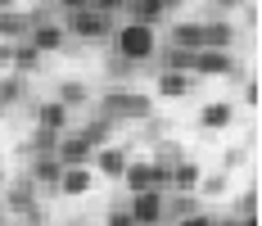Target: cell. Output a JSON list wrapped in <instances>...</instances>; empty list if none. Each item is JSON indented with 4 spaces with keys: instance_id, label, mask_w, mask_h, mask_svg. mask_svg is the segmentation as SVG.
<instances>
[{
    "instance_id": "obj_1",
    "label": "cell",
    "mask_w": 262,
    "mask_h": 226,
    "mask_svg": "<svg viewBox=\"0 0 262 226\" xmlns=\"http://www.w3.org/2000/svg\"><path fill=\"white\" fill-rule=\"evenodd\" d=\"M113 41H118V59H127L131 68H140V64H149L158 54V36L149 23H127L113 32Z\"/></svg>"
},
{
    "instance_id": "obj_2",
    "label": "cell",
    "mask_w": 262,
    "mask_h": 226,
    "mask_svg": "<svg viewBox=\"0 0 262 226\" xmlns=\"http://www.w3.org/2000/svg\"><path fill=\"white\" fill-rule=\"evenodd\" d=\"M118 181H127V190H163L167 195V181H172V168L167 163H158V158H127V168Z\"/></svg>"
},
{
    "instance_id": "obj_3",
    "label": "cell",
    "mask_w": 262,
    "mask_h": 226,
    "mask_svg": "<svg viewBox=\"0 0 262 226\" xmlns=\"http://www.w3.org/2000/svg\"><path fill=\"white\" fill-rule=\"evenodd\" d=\"M100 109H104V118H136V122H149L154 118V100L149 95H140V91H108L104 100H100Z\"/></svg>"
},
{
    "instance_id": "obj_4",
    "label": "cell",
    "mask_w": 262,
    "mask_h": 226,
    "mask_svg": "<svg viewBox=\"0 0 262 226\" xmlns=\"http://www.w3.org/2000/svg\"><path fill=\"white\" fill-rule=\"evenodd\" d=\"M190 73L194 77H244L231 50H194L190 54Z\"/></svg>"
},
{
    "instance_id": "obj_5",
    "label": "cell",
    "mask_w": 262,
    "mask_h": 226,
    "mask_svg": "<svg viewBox=\"0 0 262 226\" xmlns=\"http://www.w3.org/2000/svg\"><path fill=\"white\" fill-rule=\"evenodd\" d=\"M63 32L68 36H81V41H104V36H113V18L100 14V9H73Z\"/></svg>"
},
{
    "instance_id": "obj_6",
    "label": "cell",
    "mask_w": 262,
    "mask_h": 226,
    "mask_svg": "<svg viewBox=\"0 0 262 226\" xmlns=\"http://www.w3.org/2000/svg\"><path fill=\"white\" fill-rule=\"evenodd\" d=\"M127 213H131L136 226H158L163 217H167V199H163V190H136Z\"/></svg>"
},
{
    "instance_id": "obj_7",
    "label": "cell",
    "mask_w": 262,
    "mask_h": 226,
    "mask_svg": "<svg viewBox=\"0 0 262 226\" xmlns=\"http://www.w3.org/2000/svg\"><path fill=\"white\" fill-rule=\"evenodd\" d=\"M91 154H95V145L81 136V131H73V136H59V145H54V158L63 163V168H77V163H91Z\"/></svg>"
},
{
    "instance_id": "obj_8",
    "label": "cell",
    "mask_w": 262,
    "mask_h": 226,
    "mask_svg": "<svg viewBox=\"0 0 262 226\" xmlns=\"http://www.w3.org/2000/svg\"><path fill=\"white\" fill-rule=\"evenodd\" d=\"M23 41H27V46H36L41 54H59L63 46H68V32H63L59 23H32V32H27Z\"/></svg>"
},
{
    "instance_id": "obj_9",
    "label": "cell",
    "mask_w": 262,
    "mask_h": 226,
    "mask_svg": "<svg viewBox=\"0 0 262 226\" xmlns=\"http://www.w3.org/2000/svg\"><path fill=\"white\" fill-rule=\"evenodd\" d=\"M194 86H199V77H194V73H158L154 77V95H158V100H185Z\"/></svg>"
},
{
    "instance_id": "obj_10",
    "label": "cell",
    "mask_w": 262,
    "mask_h": 226,
    "mask_svg": "<svg viewBox=\"0 0 262 226\" xmlns=\"http://www.w3.org/2000/svg\"><path fill=\"white\" fill-rule=\"evenodd\" d=\"M95 186V168L91 163H77V168H63V176H59V195H68V199H77V195H86Z\"/></svg>"
},
{
    "instance_id": "obj_11",
    "label": "cell",
    "mask_w": 262,
    "mask_h": 226,
    "mask_svg": "<svg viewBox=\"0 0 262 226\" xmlns=\"http://www.w3.org/2000/svg\"><path fill=\"white\" fill-rule=\"evenodd\" d=\"M91 158H95V176H113V181H118L131 154H127V145H100Z\"/></svg>"
},
{
    "instance_id": "obj_12",
    "label": "cell",
    "mask_w": 262,
    "mask_h": 226,
    "mask_svg": "<svg viewBox=\"0 0 262 226\" xmlns=\"http://www.w3.org/2000/svg\"><path fill=\"white\" fill-rule=\"evenodd\" d=\"M32 23H36V14H27V9H0V41H23Z\"/></svg>"
},
{
    "instance_id": "obj_13",
    "label": "cell",
    "mask_w": 262,
    "mask_h": 226,
    "mask_svg": "<svg viewBox=\"0 0 262 226\" xmlns=\"http://www.w3.org/2000/svg\"><path fill=\"white\" fill-rule=\"evenodd\" d=\"M199 176H204V168H199L194 158H181V163H172V181H167V190H177V195H194Z\"/></svg>"
},
{
    "instance_id": "obj_14",
    "label": "cell",
    "mask_w": 262,
    "mask_h": 226,
    "mask_svg": "<svg viewBox=\"0 0 262 226\" xmlns=\"http://www.w3.org/2000/svg\"><path fill=\"white\" fill-rule=\"evenodd\" d=\"M231 122H235V104H226V100H212L199 109V127L204 131H226Z\"/></svg>"
},
{
    "instance_id": "obj_15",
    "label": "cell",
    "mask_w": 262,
    "mask_h": 226,
    "mask_svg": "<svg viewBox=\"0 0 262 226\" xmlns=\"http://www.w3.org/2000/svg\"><path fill=\"white\" fill-rule=\"evenodd\" d=\"M68 122H73V109L68 104H59V100H46L41 109H36V127H46V131H68Z\"/></svg>"
},
{
    "instance_id": "obj_16",
    "label": "cell",
    "mask_w": 262,
    "mask_h": 226,
    "mask_svg": "<svg viewBox=\"0 0 262 226\" xmlns=\"http://www.w3.org/2000/svg\"><path fill=\"white\" fill-rule=\"evenodd\" d=\"M59 176H63V163H59L54 154H36V163H32V181H36V190H54Z\"/></svg>"
},
{
    "instance_id": "obj_17",
    "label": "cell",
    "mask_w": 262,
    "mask_h": 226,
    "mask_svg": "<svg viewBox=\"0 0 262 226\" xmlns=\"http://www.w3.org/2000/svg\"><path fill=\"white\" fill-rule=\"evenodd\" d=\"M231 46H235V23L231 18L204 23V50H231Z\"/></svg>"
},
{
    "instance_id": "obj_18",
    "label": "cell",
    "mask_w": 262,
    "mask_h": 226,
    "mask_svg": "<svg viewBox=\"0 0 262 226\" xmlns=\"http://www.w3.org/2000/svg\"><path fill=\"white\" fill-rule=\"evenodd\" d=\"M32 203H36V181H32V176H27V181H14V186L5 190V208L18 213V217H23Z\"/></svg>"
},
{
    "instance_id": "obj_19",
    "label": "cell",
    "mask_w": 262,
    "mask_h": 226,
    "mask_svg": "<svg viewBox=\"0 0 262 226\" xmlns=\"http://www.w3.org/2000/svg\"><path fill=\"white\" fill-rule=\"evenodd\" d=\"M122 9L131 14V23H149V27H154L163 14H167V9H163V0H127Z\"/></svg>"
},
{
    "instance_id": "obj_20",
    "label": "cell",
    "mask_w": 262,
    "mask_h": 226,
    "mask_svg": "<svg viewBox=\"0 0 262 226\" xmlns=\"http://www.w3.org/2000/svg\"><path fill=\"white\" fill-rule=\"evenodd\" d=\"M172 46L177 50H204V23H177L172 27Z\"/></svg>"
},
{
    "instance_id": "obj_21",
    "label": "cell",
    "mask_w": 262,
    "mask_h": 226,
    "mask_svg": "<svg viewBox=\"0 0 262 226\" xmlns=\"http://www.w3.org/2000/svg\"><path fill=\"white\" fill-rule=\"evenodd\" d=\"M36 68H41V50H36V46H27V41H14V68H9V73H36Z\"/></svg>"
},
{
    "instance_id": "obj_22",
    "label": "cell",
    "mask_w": 262,
    "mask_h": 226,
    "mask_svg": "<svg viewBox=\"0 0 262 226\" xmlns=\"http://www.w3.org/2000/svg\"><path fill=\"white\" fill-rule=\"evenodd\" d=\"M27 91L23 73H0V109H9V104H18Z\"/></svg>"
},
{
    "instance_id": "obj_23",
    "label": "cell",
    "mask_w": 262,
    "mask_h": 226,
    "mask_svg": "<svg viewBox=\"0 0 262 226\" xmlns=\"http://www.w3.org/2000/svg\"><path fill=\"white\" fill-rule=\"evenodd\" d=\"M54 100L73 109V104H86V100H91V91H86V81H77V77H68V81H59V95H54Z\"/></svg>"
},
{
    "instance_id": "obj_24",
    "label": "cell",
    "mask_w": 262,
    "mask_h": 226,
    "mask_svg": "<svg viewBox=\"0 0 262 226\" xmlns=\"http://www.w3.org/2000/svg\"><path fill=\"white\" fill-rule=\"evenodd\" d=\"M204 199H217V195H226L231 190V172H208V176H199V186H194Z\"/></svg>"
},
{
    "instance_id": "obj_25",
    "label": "cell",
    "mask_w": 262,
    "mask_h": 226,
    "mask_svg": "<svg viewBox=\"0 0 262 226\" xmlns=\"http://www.w3.org/2000/svg\"><path fill=\"white\" fill-rule=\"evenodd\" d=\"M190 54H194V50H177V46H172V50L154 54V59L163 64V73H190Z\"/></svg>"
},
{
    "instance_id": "obj_26",
    "label": "cell",
    "mask_w": 262,
    "mask_h": 226,
    "mask_svg": "<svg viewBox=\"0 0 262 226\" xmlns=\"http://www.w3.org/2000/svg\"><path fill=\"white\" fill-rule=\"evenodd\" d=\"M108 127H113V118H95V122H86V127H81V136H86V140L100 150V145L108 140Z\"/></svg>"
},
{
    "instance_id": "obj_27",
    "label": "cell",
    "mask_w": 262,
    "mask_h": 226,
    "mask_svg": "<svg viewBox=\"0 0 262 226\" xmlns=\"http://www.w3.org/2000/svg\"><path fill=\"white\" fill-rule=\"evenodd\" d=\"M54 145H59V131H46V127L32 131V150L36 154H54Z\"/></svg>"
},
{
    "instance_id": "obj_28",
    "label": "cell",
    "mask_w": 262,
    "mask_h": 226,
    "mask_svg": "<svg viewBox=\"0 0 262 226\" xmlns=\"http://www.w3.org/2000/svg\"><path fill=\"white\" fill-rule=\"evenodd\" d=\"M249 213H258V190H244L235 203V217H249Z\"/></svg>"
},
{
    "instance_id": "obj_29",
    "label": "cell",
    "mask_w": 262,
    "mask_h": 226,
    "mask_svg": "<svg viewBox=\"0 0 262 226\" xmlns=\"http://www.w3.org/2000/svg\"><path fill=\"white\" fill-rule=\"evenodd\" d=\"M244 104H249V109H258V104H262V86H258V77H244Z\"/></svg>"
},
{
    "instance_id": "obj_30",
    "label": "cell",
    "mask_w": 262,
    "mask_h": 226,
    "mask_svg": "<svg viewBox=\"0 0 262 226\" xmlns=\"http://www.w3.org/2000/svg\"><path fill=\"white\" fill-rule=\"evenodd\" d=\"M122 5H127V0H86V9H100V14H108V18L122 14Z\"/></svg>"
},
{
    "instance_id": "obj_31",
    "label": "cell",
    "mask_w": 262,
    "mask_h": 226,
    "mask_svg": "<svg viewBox=\"0 0 262 226\" xmlns=\"http://www.w3.org/2000/svg\"><path fill=\"white\" fill-rule=\"evenodd\" d=\"M14 68V41H0V73Z\"/></svg>"
},
{
    "instance_id": "obj_32",
    "label": "cell",
    "mask_w": 262,
    "mask_h": 226,
    "mask_svg": "<svg viewBox=\"0 0 262 226\" xmlns=\"http://www.w3.org/2000/svg\"><path fill=\"white\" fill-rule=\"evenodd\" d=\"M177 226H212V213H185Z\"/></svg>"
},
{
    "instance_id": "obj_33",
    "label": "cell",
    "mask_w": 262,
    "mask_h": 226,
    "mask_svg": "<svg viewBox=\"0 0 262 226\" xmlns=\"http://www.w3.org/2000/svg\"><path fill=\"white\" fill-rule=\"evenodd\" d=\"M244 158H249V150H231L226 158H222V172H231V168H239Z\"/></svg>"
},
{
    "instance_id": "obj_34",
    "label": "cell",
    "mask_w": 262,
    "mask_h": 226,
    "mask_svg": "<svg viewBox=\"0 0 262 226\" xmlns=\"http://www.w3.org/2000/svg\"><path fill=\"white\" fill-rule=\"evenodd\" d=\"M104 226H136V222H131V213H108Z\"/></svg>"
},
{
    "instance_id": "obj_35",
    "label": "cell",
    "mask_w": 262,
    "mask_h": 226,
    "mask_svg": "<svg viewBox=\"0 0 262 226\" xmlns=\"http://www.w3.org/2000/svg\"><path fill=\"white\" fill-rule=\"evenodd\" d=\"M54 5H63L68 14H73V9H86V0H54Z\"/></svg>"
},
{
    "instance_id": "obj_36",
    "label": "cell",
    "mask_w": 262,
    "mask_h": 226,
    "mask_svg": "<svg viewBox=\"0 0 262 226\" xmlns=\"http://www.w3.org/2000/svg\"><path fill=\"white\" fill-rule=\"evenodd\" d=\"M217 9H235V5H244V0H212Z\"/></svg>"
},
{
    "instance_id": "obj_37",
    "label": "cell",
    "mask_w": 262,
    "mask_h": 226,
    "mask_svg": "<svg viewBox=\"0 0 262 226\" xmlns=\"http://www.w3.org/2000/svg\"><path fill=\"white\" fill-rule=\"evenodd\" d=\"M212 226H239V217H222V222L212 217Z\"/></svg>"
},
{
    "instance_id": "obj_38",
    "label": "cell",
    "mask_w": 262,
    "mask_h": 226,
    "mask_svg": "<svg viewBox=\"0 0 262 226\" xmlns=\"http://www.w3.org/2000/svg\"><path fill=\"white\" fill-rule=\"evenodd\" d=\"M239 226H258V213H249V217H239Z\"/></svg>"
},
{
    "instance_id": "obj_39",
    "label": "cell",
    "mask_w": 262,
    "mask_h": 226,
    "mask_svg": "<svg viewBox=\"0 0 262 226\" xmlns=\"http://www.w3.org/2000/svg\"><path fill=\"white\" fill-rule=\"evenodd\" d=\"M177 5H181V0H163V9H167V14H172V9H177Z\"/></svg>"
},
{
    "instance_id": "obj_40",
    "label": "cell",
    "mask_w": 262,
    "mask_h": 226,
    "mask_svg": "<svg viewBox=\"0 0 262 226\" xmlns=\"http://www.w3.org/2000/svg\"><path fill=\"white\" fill-rule=\"evenodd\" d=\"M0 9H18V0H0Z\"/></svg>"
},
{
    "instance_id": "obj_41",
    "label": "cell",
    "mask_w": 262,
    "mask_h": 226,
    "mask_svg": "<svg viewBox=\"0 0 262 226\" xmlns=\"http://www.w3.org/2000/svg\"><path fill=\"white\" fill-rule=\"evenodd\" d=\"M32 5H54V0H32Z\"/></svg>"
}]
</instances>
